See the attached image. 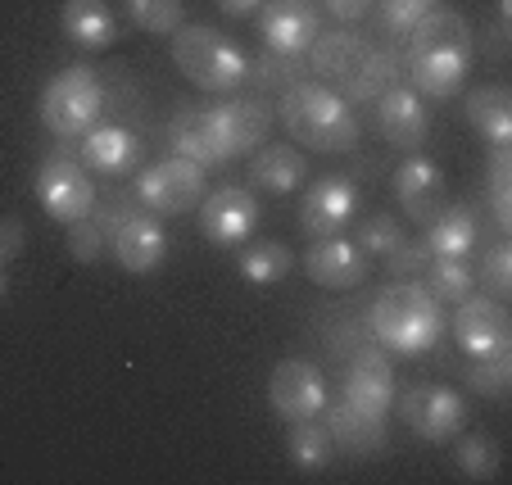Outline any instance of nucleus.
<instances>
[{"label":"nucleus","mask_w":512,"mask_h":485,"mask_svg":"<svg viewBox=\"0 0 512 485\" xmlns=\"http://www.w3.org/2000/svg\"><path fill=\"white\" fill-rule=\"evenodd\" d=\"M476 245V218L467 204H445L440 218L426 223V250L435 259H467Z\"/></svg>","instance_id":"23"},{"label":"nucleus","mask_w":512,"mask_h":485,"mask_svg":"<svg viewBox=\"0 0 512 485\" xmlns=\"http://www.w3.org/2000/svg\"><path fill=\"white\" fill-rule=\"evenodd\" d=\"M372 5H377L381 32H390V37H399V41L435 10V0H372Z\"/></svg>","instance_id":"33"},{"label":"nucleus","mask_w":512,"mask_h":485,"mask_svg":"<svg viewBox=\"0 0 512 485\" xmlns=\"http://www.w3.org/2000/svg\"><path fill=\"white\" fill-rule=\"evenodd\" d=\"M377 127L390 146L417 150L426 141V132H431V114H426L422 96H417L413 87H399L395 82V87L377 100Z\"/></svg>","instance_id":"18"},{"label":"nucleus","mask_w":512,"mask_h":485,"mask_svg":"<svg viewBox=\"0 0 512 485\" xmlns=\"http://www.w3.org/2000/svg\"><path fill=\"white\" fill-rule=\"evenodd\" d=\"M141 159V141H136L127 127H91L82 136V164L91 173H105V177H123L136 168Z\"/></svg>","instance_id":"22"},{"label":"nucleus","mask_w":512,"mask_h":485,"mask_svg":"<svg viewBox=\"0 0 512 485\" xmlns=\"http://www.w3.org/2000/svg\"><path fill=\"white\" fill-rule=\"evenodd\" d=\"M277 118L286 123V132L309 150H354L358 146V118L345 100L322 82H295L281 91Z\"/></svg>","instance_id":"4"},{"label":"nucleus","mask_w":512,"mask_h":485,"mask_svg":"<svg viewBox=\"0 0 512 485\" xmlns=\"http://www.w3.org/2000/svg\"><path fill=\"white\" fill-rule=\"evenodd\" d=\"M68 254L78 263H96L105 254V227L96 218H78V223H68Z\"/></svg>","instance_id":"39"},{"label":"nucleus","mask_w":512,"mask_h":485,"mask_svg":"<svg viewBox=\"0 0 512 485\" xmlns=\"http://www.w3.org/2000/svg\"><path fill=\"white\" fill-rule=\"evenodd\" d=\"M322 413H327L331 445L349 449V454H358V458L381 454V449H386V418H381V413H368V408L349 404V399L322 408Z\"/></svg>","instance_id":"19"},{"label":"nucleus","mask_w":512,"mask_h":485,"mask_svg":"<svg viewBox=\"0 0 512 485\" xmlns=\"http://www.w3.org/2000/svg\"><path fill=\"white\" fill-rule=\"evenodd\" d=\"M431 259H435V254L426 250V241H399L395 250L386 254V268H390V277H395V282H417Z\"/></svg>","instance_id":"38"},{"label":"nucleus","mask_w":512,"mask_h":485,"mask_svg":"<svg viewBox=\"0 0 512 485\" xmlns=\"http://www.w3.org/2000/svg\"><path fill=\"white\" fill-rule=\"evenodd\" d=\"M467 386L485 399H503L512 390V354H499V359H472V368H467Z\"/></svg>","instance_id":"35"},{"label":"nucleus","mask_w":512,"mask_h":485,"mask_svg":"<svg viewBox=\"0 0 512 485\" xmlns=\"http://www.w3.org/2000/svg\"><path fill=\"white\" fill-rule=\"evenodd\" d=\"M331 431L327 427H313V418H300L290 422L286 431V454L290 463L300 467V472H322V467L331 463Z\"/></svg>","instance_id":"29"},{"label":"nucleus","mask_w":512,"mask_h":485,"mask_svg":"<svg viewBox=\"0 0 512 485\" xmlns=\"http://www.w3.org/2000/svg\"><path fill=\"white\" fill-rule=\"evenodd\" d=\"M322 5H327V10L336 14L340 23H358L363 14L372 10V0H322Z\"/></svg>","instance_id":"43"},{"label":"nucleus","mask_w":512,"mask_h":485,"mask_svg":"<svg viewBox=\"0 0 512 485\" xmlns=\"http://www.w3.org/2000/svg\"><path fill=\"white\" fill-rule=\"evenodd\" d=\"M100 109H105V87H100L96 68H59L41 91V123L59 136V141H78L96 127Z\"/></svg>","instance_id":"6"},{"label":"nucleus","mask_w":512,"mask_h":485,"mask_svg":"<svg viewBox=\"0 0 512 485\" xmlns=\"http://www.w3.org/2000/svg\"><path fill=\"white\" fill-rule=\"evenodd\" d=\"M458 472L467 481H494L499 476V445L490 436H467L458 445Z\"/></svg>","instance_id":"34"},{"label":"nucleus","mask_w":512,"mask_h":485,"mask_svg":"<svg viewBox=\"0 0 512 485\" xmlns=\"http://www.w3.org/2000/svg\"><path fill=\"white\" fill-rule=\"evenodd\" d=\"M173 59L200 91H236L250 78V59L213 28H177Z\"/></svg>","instance_id":"7"},{"label":"nucleus","mask_w":512,"mask_h":485,"mask_svg":"<svg viewBox=\"0 0 512 485\" xmlns=\"http://www.w3.org/2000/svg\"><path fill=\"white\" fill-rule=\"evenodd\" d=\"M476 41L472 28L458 10H445L435 5L422 23L404 37V68L408 82H413L417 96L426 100H449L458 87H463L467 68H472Z\"/></svg>","instance_id":"2"},{"label":"nucleus","mask_w":512,"mask_h":485,"mask_svg":"<svg viewBox=\"0 0 512 485\" xmlns=\"http://www.w3.org/2000/svg\"><path fill=\"white\" fill-rule=\"evenodd\" d=\"M345 399L368 413H381L386 418L395 408L399 390H395V372H390L386 354H358L354 363L345 368Z\"/></svg>","instance_id":"20"},{"label":"nucleus","mask_w":512,"mask_h":485,"mask_svg":"<svg viewBox=\"0 0 512 485\" xmlns=\"http://www.w3.org/2000/svg\"><path fill=\"white\" fill-rule=\"evenodd\" d=\"M395 195L413 223L426 227L431 218H440V209H445V173H440V164H431L426 155L404 159L395 173Z\"/></svg>","instance_id":"16"},{"label":"nucleus","mask_w":512,"mask_h":485,"mask_svg":"<svg viewBox=\"0 0 512 485\" xmlns=\"http://www.w3.org/2000/svg\"><path fill=\"white\" fill-rule=\"evenodd\" d=\"M309 73L331 87L345 105H377L399 82V55L386 46H372L358 32H318L309 50Z\"/></svg>","instance_id":"3"},{"label":"nucleus","mask_w":512,"mask_h":485,"mask_svg":"<svg viewBox=\"0 0 512 485\" xmlns=\"http://www.w3.org/2000/svg\"><path fill=\"white\" fill-rule=\"evenodd\" d=\"M354 209H358V191L349 186V177H322L304 195L300 227H304V236L322 241V236H336L354 218Z\"/></svg>","instance_id":"15"},{"label":"nucleus","mask_w":512,"mask_h":485,"mask_svg":"<svg viewBox=\"0 0 512 485\" xmlns=\"http://www.w3.org/2000/svg\"><path fill=\"white\" fill-rule=\"evenodd\" d=\"M372 331L395 354H431L440 345V304L422 282H395L372 300Z\"/></svg>","instance_id":"5"},{"label":"nucleus","mask_w":512,"mask_h":485,"mask_svg":"<svg viewBox=\"0 0 512 485\" xmlns=\"http://www.w3.org/2000/svg\"><path fill=\"white\" fill-rule=\"evenodd\" d=\"M132 214H136L132 200H127V195H118V200H105V204H100V218H96V223L105 227V232H118V227H123Z\"/></svg>","instance_id":"41"},{"label":"nucleus","mask_w":512,"mask_h":485,"mask_svg":"<svg viewBox=\"0 0 512 485\" xmlns=\"http://www.w3.org/2000/svg\"><path fill=\"white\" fill-rule=\"evenodd\" d=\"M304 272H309L318 286H331V291H345V286H358L368 277V254L358 250L354 241H340V236H322L304 250Z\"/></svg>","instance_id":"17"},{"label":"nucleus","mask_w":512,"mask_h":485,"mask_svg":"<svg viewBox=\"0 0 512 485\" xmlns=\"http://www.w3.org/2000/svg\"><path fill=\"white\" fill-rule=\"evenodd\" d=\"M136 200L155 214H186V209H200L204 200V168L191 164V159L173 155L164 164L145 168L136 177Z\"/></svg>","instance_id":"10"},{"label":"nucleus","mask_w":512,"mask_h":485,"mask_svg":"<svg viewBox=\"0 0 512 485\" xmlns=\"http://www.w3.org/2000/svg\"><path fill=\"white\" fill-rule=\"evenodd\" d=\"M0 295H5V268H0Z\"/></svg>","instance_id":"45"},{"label":"nucleus","mask_w":512,"mask_h":485,"mask_svg":"<svg viewBox=\"0 0 512 485\" xmlns=\"http://www.w3.org/2000/svg\"><path fill=\"white\" fill-rule=\"evenodd\" d=\"M417 282L431 291L435 304H463L467 295H472L476 277H472V268H467V259H431Z\"/></svg>","instance_id":"28"},{"label":"nucleus","mask_w":512,"mask_h":485,"mask_svg":"<svg viewBox=\"0 0 512 485\" xmlns=\"http://www.w3.org/2000/svg\"><path fill=\"white\" fill-rule=\"evenodd\" d=\"M508 23L512 19H494V28L485 32V55H490L494 64H503V59H508Z\"/></svg>","instance_id":"42"},{"label":"nucleus","mask_w":512,"mask_h":485,"mask_svg":"<svg viewBox=\"0 0 512 485\" xmlns=\"http://www.w3.org/2000/svg\"><path fill=\"white\" fill-rule=\"evenodd\" d=\"M259 32L268 41V50L304 55L322 32V0H263Z\"/></svg>","instance_id":"13"},{"label":"nucleus","mask_w":512,"mask_h":485,"mask_svg":"<svg viewBox=\"0 0 512 485\" xmlns=\"http://www.w3.org/2000/svg\"><path fill=\"white\" fill-rule=\"evenodd\" d=\"M404 241V232H399V223L390 214H372V218H363V227H358V250L363 254H381V259H386L390 250H395V245Z\"/></svg>","instance_id":"36"},{"label":"nucleus","mask_w":512,"mask_h":485,"mask_svg":"<svg viewBox=\"0 0 512 485\" xmlns=\"http://www.w3.org/2000/svg\"><path fill=\"white\" fill-rule=\"evenodd\" d=\"M23 250H28V227L19 218H0V263L19 259Z\"/></svg>","instance_id":"40"},{"label":"nucleus","mask_w":512,"mask_h":485,"mask_svg":"<svg viewBox=\"0 0 512 485\" xmlns=\"http://www.w3.org/2000/svg\"><path fill=\"white\" fill-rule=\"evenodd\" d=\"M218 5H223L227 14H236V19H241V14H254L263 5V0H218Z\"/></svg>","instance_id":"44"},{"label":"nucleus","mask_w":512,"mask_h":485,"mask_svg":"<svg viewBox=\"0 0 512 485\" xmlns=\"http://www.w3.org/2000/svg\"><path fill=\"white\" fill-rule=\"evenodd\" d=\"M467 118L472 127L490 141V146H512V96L508 87L490 82V87H476L467 100Z\"/></svg>","instance_id":"25"},{"label":"nucleus","mask_w":512,"mask_h":485,"mask_svg":"<svg viewBox=\"0 0 512 485\" xmlns=\"http://www.w3.org/2000/svg\"><path fill=\"white\" fill-rule=\"evenodd\" d=\"M395 404L404 408L408 427L422 440H431V445H445V440H454L467 427V404L449 386H417L404 399H395Z\"/></svg>","instance_id":"11"},{"label":"nucleus","mask_w":512,"mask_h":485,"mask_svg":"<svg viewBox=\"0 0 512 485\" xmlns=\"http://www.w3.org/2000/svg\"><path fill=\"white\" fill-rule=\"evenodd\" d=\"M114 254L127 272H155L168 254V232L150 214H132L114 232Z\"/></svg>","instance_id":"21"},{"label":"nucleus","mask_w":512,"mask_h":485,"mask_svg":"<svg viewBox=\"0 0 512 485\" xmlns=\"http://www.w3.org/2000/svg\"><path fill=\"white\" fill-rule=\"evenodd\" d=\"M290 263H295V254H290L281 241L245 245V250L236 254V268H241V277H245V282H254V286H277L281 277L290 272Z\"/></svg>","instance_id":"27"},{"label":"nucleus","mask_w":512,"mask_h":485,"mask_svg":"<svg viewBox=\"0 0 512 485\" xmlns=\"http://www.w3.org/2000/svg\"><path fill=\"white\" fill-rule=\"evenodd\" d=\"M449 327H454V340L463 345L467 359L512 354V318L503 309V300H494V295H467Z\"/></svg>","instance_id":"9"},{"label":"nucleus","mask_w":512,"mask_h":485,"mask_svg":"<svg viewBox=\"0 0 512 485\" xmlns=\"http://www.w3.org/2000/svg\"><path fill=\"white\" fill-rule=\"evenodd\" d=\"M127 19L141 32H155V37H168V32L182 28V0H123Z\"/></svg>","instance_id":"31"},{"label":"nucleus","mask_w":512,"mask_h":485,"mask_svg":"<svg viewBox=\"0 0 512 485\" xmlns=\"http://www.w3.org/2000/svg\"><path fill=\"white\" fill-rule=\"evenodd\" d=\"M485 177H490V214H494V227H499L503 236L512 232V146H490V168H485Z\"/></svg>","instance_id":"30"},{"label":"nucleus","mask_w":512,"mask_h":485,"mask_svg":"<svg viewBox=\"0 0 512 485\" xmlns=\"http://www.w3.org/2000/svg\"><path fill=\"white\" fill-rule=\"evenodd\" d=\"M304 73H309V59L286 55V50H268V55L259 59V68H250V78L259 82V87H277V91L304 82Z\"/></svg>","instance_id":"32"},{"label":"nucleus","mask_w":512,"mask_h":485,"mask_svg":"<svg viewBox=\"0 0 512 485\" xmlns=\"http://www.w3.org/2000/svg\"><path fill=\"white\" fill-rule=\"evenodd\" d=\"M304 173H309V164H304V155L295 146H268L259 150V159L250 164V177L263 186V191H295V186L304 182Z\"/></svg>","instance_id":"26"},{"label":"nucleus","mask_w":512,"mask_h":485,"mask_svg":"<svg viewBox=\"0 0 512 485\" xmlns=\"http://www.w3.org/2000/svg\"><path fill=\"white\" fill-rule=\"evenodd\" d=\"M37 200L55 223H78L96 209V182L87 177V168L73 155H50L37 168Z\"/></svg>","instance_id":"8"},{"label":"nucleus","mask_w":512,"mask_h":485,"mask_svg":"<svg viewBox=\"0 0 512 485\" xmlns=\"http://www.w3.org/2000/svg\"><path fill=\"white\" fill-rule=\"evenodd\" d=\"M272 127V109L263 100H223L209 109H182L168 123V146L200 168L227 164L236 155H250L263 146Z\"/></svg>","instance_id":"1"},{"label":"nucleus","mask_w":512,"mask_h":485,"mask_svg":"<svg viewBox=\"0 0 512 485\" xmlns=\"http://www.w3.org/2000/svg\"><path fill=\"white\" fill-rule=\"evenodd\" d=\"M59 23H64L68 41H78V46H87V50H105L109 41L118 37V23L105 0H64Z\"/></svg>","instance_id":"24"},{"label":"nucleus","mask_w":512,"mask_h":485,"mask_svg":"<svg viewBox=\"0 0 512 485\" xmlns=\"http://www.w3.org/2000/svg\"><path fill=\"white\" fill-rule=\"evenodd\" d=\"M268 399H272V413L286 422L318 418L327 408V381H322V372L309 359H286L272 368Z\"/></svg>","instance_id":"12"},{"label":"nucleus","mask_w":512,"mask_h":485,"mask_svg":"<svg viewBox=\"0 0 512 485\" xmlns=\"http://www.w3.org/2000/svg\"><path fill=\"white\" fill-rule=\"evenodd\" d=\"M481 282L494 300H512V245L499 241L481 263Z\"/></svg>","instance_id":"37"},{"label":"nucleus","mask_w":512,"mask_h":485,"mask_svg":"<svg viewBox=\"0 0 512 485\" xmlns=\"http://www.w3.org/2000/svg\"><path fill=\"white\" fill-rule=\"evenodd\" d=\"M259 223V204L245 186H223L200 200V232L213 245H241Z\"/></svg>","instance_id":"14"}]
</instances>
